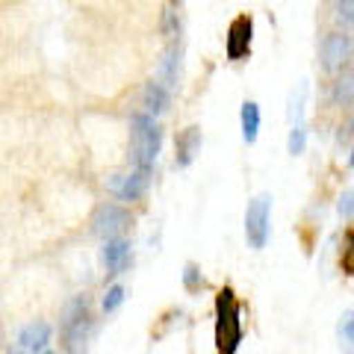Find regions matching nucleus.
Wrapping results in <instances>:
<instances>
[{"instance_id":"nucleus-22","label":"nucleus","mask_w":354,"mask_h":354,"mask_svg":"<svg viewBox=\"0 0 354 354\" xmlns=\"http://www.w3.org/2000/svg\"><path fill=\"white\" fill-rule=\"evenodd\" d=\"M337 209H339V216H342V218L354 221V189H348V192H342V195H339Z\"/></svg>"},{"instance_id":"nucleus-2","label":"nucleus","mask_w":354,"mask_h":354,"mask_svg":"<svg viewBox=\"0 0 354 354\" xmlns=\"http://www.w3.org/2000/svg\"><path fill=\"white\" fill-rule=\"evenodd\" d=\"M239 342H242V304L236 301V292L225 286L216 295V351L236 354Z\"/></svg>"},{"instance_id":"nucleus-5","label":"nucleus","mask_w":354,"mask_h":354,"mask_svg":"<svg viewBox=\"0 0 354 354\" xmlns=\"http://www.w3.org/2000/svg\"><path fill=\"white\" fill-rule=\"evenodd\" d=\"M354 50V41L339 30L325 32L322 44H319V65H322L325 74H337L348 65V57Z\"/></svg>"},{"instance_id":"nucleus-20","label":"nucleus","mask_w":354,"mask_h":354,"mask_svg":"<svg viewBox=\"0 0 354 354\" xmlns=\"http://www.w3.org/2000/svg\"><path fill=\"white\" fill-rule=\"evenodd\" d=\"M304 148H307V127L295 124L290 130V136H286V151H290L292 157H298V153H304Z\"/></svg>"},{"instance_id":"nucleus-18","label":"nucleus","mask_w":354,"mask_h":354,"mask_svg":"<svg viewBox=\"0 0 354 354\" xmlns=\"http://www.w3.org/2000/svg\"><path fill=\"white\" fill-rule=\"evenodd\" d=\"M207 286V278L201 274V269H198L195 263H186L183 266V290L186 292H201Z\"/></svg>"},{"instance_id":"nucleus-19","label":"nucleus","mask_w":354,"mask_h":354,"mask_svg":"<svg viewBox=\"0 0 354 354\" xmlns=\"http://www.w3.org/2000/svg\"><path fill=\"white\" fill-rule=\"evenodd\" d=\"M124 298H127V290L121 283H113V286H106V292H104V301H101V307H104V313H115V310L124 304Z\"/></svg>"},{"instance_id":"nucleus-3","label":"nucleus","mask_w":354,"mask_h":354,"mask_svg":"<svg viewBox=\"0 0 354 354\" xmlns=\"http://www.w3.org/2000/svg\"><path fill=\"white\" fill-rule=\"evenodd\" d=\"M62 342L68 346V351L83 354L86 339L92 334V304L86 295H74L62 310Z\"/></svg>"},{"instance_id":"nucleus-4","label":"nucleus","mask_w":354,"mask_h":354,"mask_svg":"<svg viewBox=\"0 0 354 354\" xmlns=\"http://www.w3.org/2000/svg\"><path fill=\"white\" fill-rule=\"evenodd\" d=\"M269 234H272V195L260 192L245 207V239L254 251H260L269 242Z\"/></svg>"},{"instance_id":"nucleus-16","label":"nucleus","mask_w":354,"mask_h":354,"mask_svg":"<svg viewBox=\"0 0 354 354\" xmlns=\"http://www.w3.org/2000/svg\"><path fill=\"white\" fill-rule=\"evenodd\" d=\"M337 339L342 354H354V310H346L337 322Z\"/></svg>"},{"instance_id":"nucleus-14","label":"nucleus","mask_w":354,"mask_h":354,"mask_svg":"<svg viewBox=\"0 0 354 354\" xmlns=\"http://www.w3.org/2000/svg\"><path fill=\"white\" fill-rule=\"evenodd\" d=\"M330 101L339 106L354 104V65H346V68L337 74L334 86H330Z\"/></svg>"},{"instance_id":"nucleus-11","label":"nucleus","mask_w":354,"mask_h":354,"mask_svg":"<svg viewBox=\"0 0 354 354\" xmlns=\"http://www.w3.org/2000/svg\"><path fill=\"white\" fill-rule=\"evenodd\" d=\"M180 62H183V44L171 41L169 48L162 50V59H160V83L169 88V92L177 86V80H180Z\"/></svg>"},{"instance_id":"nucleus-26","label":"nucleus","mask_w":354,"mask_h":354,"mask_svg":"<svg viewBox=\"0 0 354 354\" xmlns=\"http://www.w3.org/2000/svg\"><path fill=\"white\" fill-rule=\"evenodd\" d=\"M351 53H354V50H351Z\"/></svg>"},{"instance_id":"nucleus-6","label":"nucleus","mask_w":354,"mask_h":354,"mask_svg":"<svg viewBox=\"0 0 354 354\" xmlns=\"http://www.w3.org/2000/svg\"><path fill=\"white\" fill-rule=\"evenodd\" d=\"M251 41H254V21L251 15H236L234 21H230L227 27V36H225V53L230 62H239L245 59L251 53Z\"/></svg>"},{"instance_id":"nucleus-8","label":"nucleus","mask_w":354,"mask_h":354,"mask_svg":"<svg viewBox=\"0 0 354 354\" xmlns=\"http://www.w3.org/2000/svg\"><path fill=\"white\" fill-rule=\"evenodd\" d=\"M148 180H151V171L133 169L130 174H115L113 180H109V192H113L118 201H139V198L148 192Z\"/></svg>"},{"instance_id":"nucleus-15","label":"nucleus","mask_w":354,"mask_h":354,"mask_svg":"<svg viewBox=\"0 0 354 354\" xmlns=\"http://www.w3.org/2000/svg\"><path fill=\"white\" fill-rule=\"evenodd\" d=\"M239 124H242V139L254 145L257 142V133H260V106L254 101H245L239 109Z\"/></svg>"},{"instance_id":"nucleus-9","label":"nucleus","mask_w":354,"mask_h":354,"mask_svg":"<svg viewBox=\"0 0 354 354\" xmlns=\"http://www.w3.org/2000/svg\"><path fill=\"white\" fill-rule=\"evenodd\" d=\"M201 142H204V136H201V127L198 124H189L177 133V139H174V165L177 169H189L198 157V151H201Z\"/></svg>"},{"instance_id":"nucleus-13","label":"nucleus","mask_w":354,"mask_h":354,"mask_svg":"<svg viewBox=\"0 0 354 354\" xmlns=\"http://www.w3.org/2000/svg\"><path fill=\"white\" fill-rule=\"evenodd\" d=\"M142 106H145L148 115L157 118L171 106V92L160 80H151V83H145V88H142Z\"/></svg>"},{"instance_id":"nucleus-12","label":"nucleus","mask_w":354,"mask_h":354,"mask_svg":"<svg viewBox=\"0 0 354 354\" xmlns=\"http://www.w3.org/2000/svg\"><path fill=\"white\" fill-rule=\"evenodd\" d=\"M101 257H104V266H106L109 274H121V272H124L127 266H130V242H127L124 236L106 239Z\"/></svg>"},{"instance_id":"nucleus-21","label":"nucleus","mask_w":354,"mask_h":354,"mask_svg":"<svg viewBox=\"0 0 354 354\" xmlns=\"http://www.w3.org/2000/svg\"><path fill=\"white\" fill-rule=\"evenodd\" d=\"M304 97H307V83L298 86V92H292V101H290V109H286V115H290L292 127L301 124V113H304Z\"/></svg>"},{"instance_id":"nucleus-10","label":"nucleus","mask_w":354,"mask_h":354,"mask_svg":"<svg viewBox=\"0 0 354 354\" xmlns=\"http://www.w3.org/2000/svg\"><path fill=\"white\" fill-rule=\"evenodd\" d=\"M50 325L48 322H30L18 330V354H44L50 346Z\"/></svg>"},{"instance_id":"nucleus-7","label":"nucleus","mask_w":354,"mask_h":354,"mask_svg":"<svg viewBox=\"0 0 354 354\" xmlns=\"http://www.w3.org/2000/svg\"><path fill=\"white\" fill-rule=\"evenodd\" d=\"M127 225H130V213L124 207H118V204L97 207V213L92 216V230L97 236H104V242L106 239H118L121 230H124Z\"/></svg>"},{"instance_id":"nucleus-23","label":"nucleus","mask_w":354,"mask_h":354,"mask_svg":"<svg viewBox=\"0 0 354 354\" xmlns=\"http://www.w3.org/2000/svg\"><path fill=\"white\" fill-rule=\"evenodd\" d=\"M337 15H339L342 24L354 30V0H342V3H337Z\"/></svg>"},{"instance_id":"nucleus-25","label":"nucleus","mask_w":354,"mask_h":354,"mask_svg":"<svg viewBox=\"0 0 354 354\" xmlns=\"http://www.w3.org/2000/svg\"><path fill=\"white\" fill-rule=\"evenodd\" d=\"M348 165H351V171H354V148H351V153H348Z\"/></svg>"},{"instance_id":"nucleus-17","label":"nucleus","mask_w":354,"mask_h":354,"mask_svg":"<svg viewBox=\"0 0 354 354\" xmlns=\"http://www.w3.org/2000/svg\"><path fill=\"white\" fill-rule=\"evenodd\" d=\"M180 27H183V18H180V6L177 3H169L165 6V12H162V32H165V39H177L180 41Z\"/></svg>"},{"instance_id":"nucleus-24","label":"nucleus","mask_w":354,"mask_h":354,"mask_svg":"<svg viewBox=\"0 0 354 354\" xmlns=\"http://www.w3.org/2000/svg\"><path fill=\"white\" fill-rule=\"evenodd\" d=\"M346 248H348V254L354 257V227H348V230H346Z\"/></svg>"},{"instance_id":"nucleus-1","label":"nucleus","mask_w":354,"mask_h":354,"mask_svg":"<svg viewBox=\"0 0 354 354\" xmlns=\"http://www.w3.org/2000/svg\"><path fill=\"white\" fill-rule=\"evenodd\" d=\"M162 145V127L157 124V118L148 113H133L130 115V153L133 165L139 171H151L153 162L160 157Z\"/></svg>"}]
</instances>
